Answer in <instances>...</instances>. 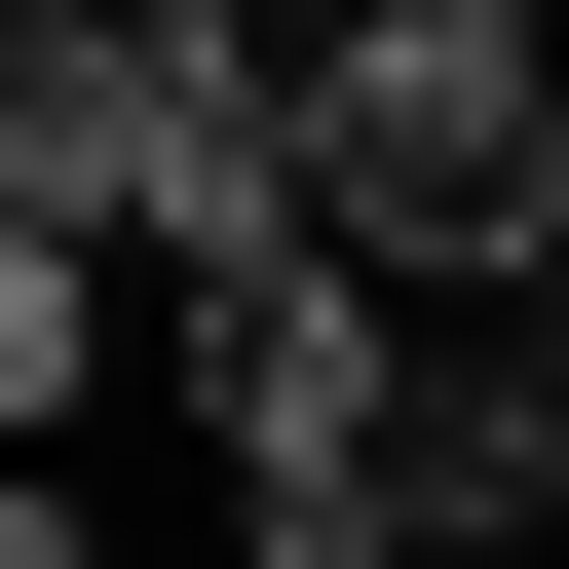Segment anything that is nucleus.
I'll list each match as a JSON object with an SVG mask.
<instances>
[{
    "instance_id": "3",
    "label": "nucleus",
    "mask_w": 569,
    "mask_h": 569,
    "mask_svg": "<svg viewBox=\"0 0 569 569\" xmlns=\"http://www.w3.org/2000/svg\"><path fill=\"white\" fill-rule=\"evenodd\" d=\"M0 569H114V531H77V456H0Z\"/></svg>"
},
{
    "instance_id": "2",
    "label": "nucleus",
    "mask_w": 569,
    "mask_h": 569,
    "mask_svg": "<svg viewBox=\"0 0 569 569\" xmlns=\"http://www.w3.org/2000/svg\"><path fill=\"white\" fill-rule=\"evenodd\" d=\"M493 531H569V305H493Z\"/></svg>"
},
{
    "instance_id": "1",
    "label": "nucleus",
    "mask_w": 569,
    "mask_h": 569,
    "mask_svg": "<svg viewBox=\"0 0 569 569\" xmlns=\"http://www.w3.org/2000/svg\"><path fill=\"white\" fill-rule=\"evenodd\" d=\"M114 305H152V266H77V228H0V456H77V380H114Z\"/></svg>"
}]
</instances>
